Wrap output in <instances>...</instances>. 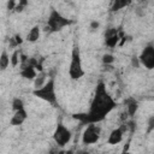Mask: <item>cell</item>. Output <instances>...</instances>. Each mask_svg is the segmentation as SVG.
Segmentation results:
<instances>
[{
    "instance_id": "cell-18",
    "label": "cell",
    "mask_w": 154,
    "mask_h": 154,
    "mask_svg": "<svg viewBox=\"0 0 154 154\" xmlns=\"http://www.w3.org/2000/svg\"><path fill=\"white\" fill-rule=\"evenodd\" d=\"M23 42V40H22V37H20V35H14V36H12L11 38H10V46L11 47H18L20 43Z\"/></svg>"
},
{
    "instance_id": "cell-12",
    "label": "cell",
    "mask_w": 154,
    "mask_h": 154,
    "mask_svg": "<svg viewBox=\"0 0 154 154\" xmlns=\"http://www.w3.org/2000/svg\"><path fill=\"white\" fill-rule=\"evenodd\" d=\"M40 35H41V29H40L38 25H35V26H32V28L30 29V31L28 32L26 40H28L29 42H35V41H37V40L40 38Z\"/></svg>"
},
{
    "instance_id": "cell-20",
    "label": "cell",
    "mask_w": 154,
    "mask_h": 154,
    "mask_svg": "<svg viewBox=\"0 0 154 154\" xmlns=\"http://www.w3.org/2000/svg\"><path fill=\"white\" fill-rule=\"evenodd\" d=\"M152 130H154V116H152L149 118V120H148V129H147V131L149 132Z\"/></svg>"
},
{
    "instance_id": "cell-5",
    "label": "cell",
    "mask_w": 154,
    "mask_h": 154,
    "mask_svg": "<svg viewBox=\"0 0 154 154\" xmlns=\"http://www.w3.org/2000/svg\"><path fill=\"white\" fill-rule=\"evenodd\" d=\"M71 137H72L71 131L63 123H58V125L54 130V134H53V140L57 143V146H59V147L66 146L71 141Z\"/></svg>"
},
{
    "instance_id": "cell-22",
    "label": "cell",
    "mask_w": 154,
    "mask_h": 154,
    "mask_svg": "<svg viewBox=\"0 0 154 154\" xmlns=\"http://www.w3.org/2000/svg\"><path fill=\"white\" fill-rule=\"evenodd\" d=\"M55 154H75L73 153V150H60V152H58V153H55Z\"/></svg>"
},
{
    "instance_id": "cell-2",
    "label": "cell",
    "mask_w": 154,
    "mask_h": 154,
    "mask_svg": "<svg viewBox=\"0 0 154 154\" xmlns=\"http://www.w3.org/2000/svg\"><path fill=\"white\" fill-rule=\"evenodd\" d=\"M32 94L43 100V101H47L48 103L51 105H55L57 103V96H55V85H54V79L51 78L48 79L41 88H37L32 91Z\"/></svg>"
},
{
    "instance_id": "cell-3",
    "label": "cell",
    "mask_w": 154,
    "mask_h": 154,
    "mask_svg": "<svg viewBox=\"0 0 154 154\" xmlns=\"http://www.w3.org/2000/svg\"><path fill=\"white\" fill-rule=\"evenodd\" d=\"M72 22L67 18H65L59 11L52 8L51 10V13L48 16V19H47V28L49 29L51 32H58L60 31L63 28L70 25Z\"/></svg>"
},
{
    "instance_id": "cell-24",
    "label": "cell",
    "mask_w": 154,
    "mask_h": 154,
    "mask_svg": "<svg viewBox=\"0 0 154 154\" xmlns=\"http://www.w3.org/2000/svg\"><path fill=\"white\" fill-rule=\"evenodd\" d=\"M122 154H130V153H128V152H125V150H124V152H123Z\"/></svg>"
},
{
    "instance_id": "cell-23",
    "label": "cell",
    "mask_w": 154,
    "mask_h": 154,
    "mask_svg": "<svg viewBox=\"0 0 154 154\" xmlns=\"http://www.w3.org/2000/svg\"><path fill=\"white\" fill-rule=\"evenodd\" d=\"M75 154H89V152H87V150H83V149H79V150H77Z\"/></svg>"
},
{
    "instance_id": "cell-16",
    "label": "cell",
    "mask_w": 154,
    "mask_h": 154,
    "mask_svg": "<svg viewBox=\"0 0 154 154\" xmlns=\"http://www.w3.org/2000/svg\"><path fill=\"white\" fill-rule=\"evenodd\" d=\"M11 106H12L13 112L25 108V107H24V102H23V100H22V99H19V97H14V99L12 100V105H11Z\"/></svg>"
},
{
    "instance_id": "cell-8",
    "label": "cell",
    "mask_w": 154,
    "mask_h": 154,
    "mask_svg": "<svg viewBox=\"0 0 154 154\" xmlns=\"http://www.w3.org/2000/svg\"><path fill=\"white\" fill-rule=\"evenodd\" d=\"M120 35L119 31L117 29H108L106 32H105V43L107 47L109 48H113L116 47V45L118 43L119 38H120Z\"/></svg>"
},
{
    "instance_id": "cell-15",
    "label": "cell",
    "mask_w": 154,
    "mask_h": 154,
    "mask_svg": "<svg viewBox=\"0 0 154 154\" xmlns=\"http://www.w3.org/2000/svg\"><path fill=\"white\" fill-rule=\"evenodd\" d=\"M46 82H47V81H46V72H45V71L38 72V75H37L36 78H35V89L41 88Z\"/></svg>"
},
{
    "instance_id": "cell-13",
    "label": "cell",
    "mask_w": 154,
    "mask_h": 154,
    "mask_svg": "<svg viewBox=\"0 0 154 154\" xmlns=\"http://www.w3.org/2000/svg\"><path fill=\"white\" fill-rule=\"evenodd\" d=\"M10 63H11V58L7 54V52L4 49L2 53H1V55H0V69H1V71H5L8 67Z\"/></svg>"
},
{
    "instance_id": "cell-21",
    "label": "cell",
    "mask_w": 154,
    "mask_h": 154,
    "mask_svg": "<svg viewBox=\"0 0 154 154\" xmlns=\"http://www.w3.org/2000/svg\"><path fill=\"white\" fill-rule=\"evenodd\" d=\"M26 5H28V2H26V1H20V2L14 7V10H16L17 12H20V11H23V7H24V6H26Z\"/></svg>"
},
{
    "instance_id": "cell-1",
    "label": "cell",
    "mask_w": 154,
    "mask_h": 154,
    "mask_svg": "<svg viewBox=\"0 0 154 154\" xmlns=\"http://www.w3.org/2000/svg\"><path fill=\"white\" fill-rule=\"evenodd\" d=\"M117 107V102L106 90V85L103 82H99L95 89L94 97L91 100L89 111L85 113L73 114V118L79 120L82 124H97L102 122L107 114H109Z\"/></svg>"
},
{
    "instance_id": "cell-6",
    "label": "cell",
    "mask_w": 154,
    "mask_h": 154,
    "mask_svg": "<svg viewBox=\"0 0 154 154\" xmlns=\"http://www.w3.org/2000/svg\"><path fill=\"white\" fill-rule=\"evenodd\" d=\"M100 136H101V128L96 124H89V125H87L85 130L83 131L82 143L85 146L94 144L99 141Z\"/></svg>"
},
{
    "instance_id": "cell-19",
    "label": "cell",
    "mask_w": 154,
    "mask_h": 154,
    "mask_svg": "<svg viewBox=\"0 0 154 154\" xmlns=\"http://www.w3.org/2000/svg\"><path fill=\"white\" fill-rule=\"evenodd\" d=\"M102 61L107 65V64H112L113 61H114V58H113V55L112 54H105L103 57H102Z\"/></svg>"
},
{
    "instance_id": "cell-11",
    "label": "cell",
    "mask_w": 154,
    "mask_h": 154,
    "mask_svg": "<svg viewBox=\"0 0 154 154\" xmlns=\"http://www.w3.org/2000/svg\"><path fill=\"white\" fill-rule=\"evenodd\" d=\"M124 103H125V106H126V112H128V114H129L130 117H134L135 113H136L137 109H138V102H137V100H135L134 97H129V99H126V100L124 101Z\"/></svg>"
},
{
    "instance_id": "cell-10",
    "label": "cell",
    "mask_w": 154,
    "mask_h": 154,
    "mask_svg": "<svg viewBox=\"0 0 154 154\" xmlns=\"http://www.w3.org/2000/svg\"><path fill=\"white\" fill-rule=\"evenodd\" d=\"M28 118V113L25 111V108L23 109H19V111H16L10 120V124L13 125V126H17V125H22Z\"/></svg>"
},
{
    "instance_id": "cell-4",
    "label": "cell",
    "mask_w": 154,
    "mask_h": 154,
    "mask_svg": "<svg viewBox=\"0 0 154 154\" xmlns=\"http://www.w3.org/2000/svg\"><path fill=\"white\" fill-rule=\"evenodd\" d=\"M69 76L71 79H79L81 77L84 76V70L82 66V59H81V53L78 47L72 48L71 61L69 66Z\"/></svg>"
},
{
    "instance_id": "cell-14",
    "label": "cell",
    "mask_w": 154,
    "mask_h": 154,
    "mask_svg": "<svg viewBox=\"0 0 154 154\" xmlns=\"http://www.w3.org/2000/svg\"><path fill=\"white\" fill-rule=\"evenodd\" d=\"M129 4H130V1H125V0H116V1L112 4L111 11H113V12L119 11V10H122V8L126 7Z\"/></svg>"
},
{
    "instance_id": "cell-17",
    "label": "cell",
    "mask_w": 154,
    "mask_h": 154,
    "mask_svg": "<svg viewBox=\"0 0 154 154\" xmlns=\"http://www.w3.org/2000/svg\"><path fill=\"white\" fill-rule=\"evenodd\" d=\"M20 52L18 51V49H16L13 53H12V55H11V65L14 67V66H17L18 64H20Z\"/></svg>"
},
{
    "instance_id": "cell-7",
    "label": "cell",
    "mask_w": 154,
    "mask_h": 154,
    "mask_svg": "<svg viewBox=\"0 0 154 154\" xmlns=\"http://www.w3.org/2000/svg\"><path fill=\"white\" fill-rule=\"evenodd\" d=\"M138 61L142 66H144L148 70L154 69V46L153 45H148L142 49L138 57Z\"/></svg>"
},
{
    "instance_id": "cell-9",
    "label": "cell",
    "mask_w": 154,
    "mask_h": 154,
    "mask_svg": "<svg viewBox=\"0 0 154 154\" xmlns=\"http://www.w3.org/2000/svg\"><path fill=\"white\" fill-rule=\"evenodd\" d=\"M124 129H125V126H119V128H116L114 130H112L109 136H108L107 143L108 144H118V143H120L123 141V137H124Z\"/></svg>"
}]
</instances>
